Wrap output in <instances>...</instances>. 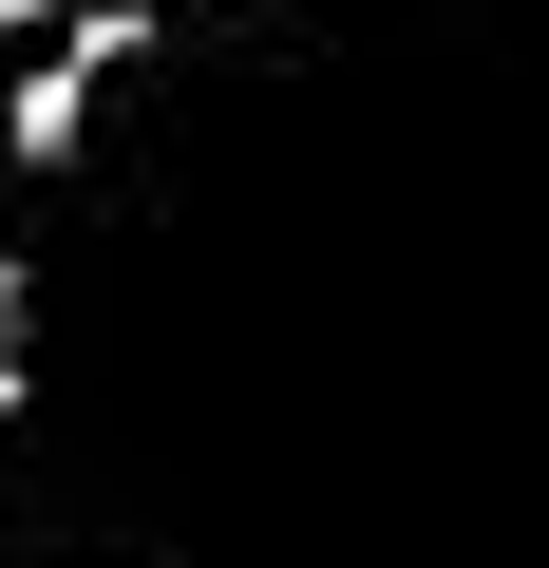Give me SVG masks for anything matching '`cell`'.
<instances>
[{
  "mask_svg": "<svg viewBox=\"0 0 549 568\" xmlns=\"http://www.w3.org/2000/svg\"><path fill=\"white\" fill-rule=\"evenodd\" d=\"M0 568H549V0H95L0 95Z\"/></svg>",
  "mask_w": 549,
  "mask_h": 568,
  "instance_id": "1",
  "label": "cell"
},
{
  "mask_svg": "<svg viewBox=\"0 0 549 568\" xmlns=\"http://www.w3.org/2000/svg\"><path fill=\"white\" fill-rule=\"evenodd\" d=\"M58 20H77V0H0V39H58Z\"/></svg>",
  "mask_w": 549,
  "mask_h": 568,
  "instance_id": "2",
  "label": "cell"
}]
</instances>
